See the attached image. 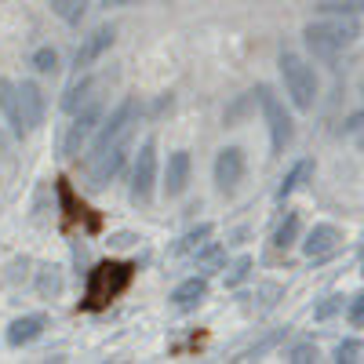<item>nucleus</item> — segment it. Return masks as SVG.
<instances>
[{
    "instance_id": "nucleus-1",
    "label": "nucleus",
    "mask_w": 364,
    "mask_h": 364,
    "mask_svg": "<svg viewBox=\"0 0 364 364\" xmlns=\"http://www.w3.org/2000/svg\"><path fill=\"white\" fill-rule=\"evenodd\" d=\"M360 33V26L353 15H343V18H321V22H310L302 29L306 37V48L314 58H324V63H336L339 51H346Z\"/></svg>"
},
{
    "instance_id": "nucleus-2",
    "label": "nucleus",
    "mask_w": 364,
    "mask_h": 364,
    "mask_svg": "<svg viewBox=\"0 0 364 364\" xmlns=\"http://www.w3.org/2000/svg\"><path fill=\"white\" fill-rule=\"evenodd\" d=\"M281 77H284L291 106L310 113L314 102H317V73H314V66L306 63V58H299L295 51H284L281 55Z\"/></svg>"
},
{
    "instance_id": "nucleus-3",
    "label": "nucleus",
    "mask_w": 364,
    "mask_h": 364,
    "mask_svg": "<svg viewBox=\"0 0 364 364\" xmlns=\"http://www.w3.org/2000/svg\"><path fill=\"white\" fill-rule=\"evenodd\" d=\"M139 102L135 99H124L109 117H102V124H99V135H95V146H91V154L87 161H95L99 154H106L109 146H120V142H128L135 124H139Z\"/></svg>"
},
{
    "instance_id": "nucleus-4",
    "label": "nucleus",
    "mask_w": 364,
    "mask_h": 364,
    "mask_svg": "<svg viewBox=\"0 0 364 364\" xmlns=\"http://www.w3.org/2000/svg\"><path fill=\"white\" fill-rule=\"evenodd\" d=\"M128 284H132V266L128 262H99L87 277V299L84 302L91 310H99L109 299H117Z\"/></svg>"
},
{
    "instance_id": "nucleus-5",
    "label": "nucleus",
    "mask_w": 364,
    "mask_h": 364,
    "mask_svg": "<svg viewBox=\"0 0 364 364\" xmlns=\"http://www.w3.org/2000/svg\"><path fill=\"white\" fill-rule=\"evenodd\" d=\"M259 106H262V117H266V128H269V146H273V154H284L295 128H291V117L284 109V102L273 95V87L269 84H259Z\"/></svg>"
},
{
    "instance_id": "nucleus-6",
    "label": "nucleus",
    "mask_w": 364,
    "mask_h": 364,
    "mask_svg": "<svg viewBox=\"0 0 364 364\" xmlns=\"http://www.w3.org/2000/svg\"><path fill=\"white\" fill-rule=\"evenodd\" d=\"M102 99H95V102H87L80 113H73V124H70V132H66V139H63V154L66 157H77L80 154V146L91 139V132H95L99 124H102Z\"/></svg>"
},
{
    "instance_id": "nucleus-7",
    "label": "nucleus",
    "mask_w": 364,
    "mask_h": 364,
    "mask_svg": "<svg viewBox=\"0 0 364 364\" xmlns=\"http://www.w3.org/2000/svg\"><path fill=\"white\" fill-rule=\"evenodd\" d=\"M154 182H157V142L146 139V142L139 146L135 171H132V197H135V200H149V193H154Z\"/></svg>"
},
{
    "instance_id": "nucleus-8",
    "label": "nucleus",
    "mask_w": 364,
    "mask_h": 364,
    "mask_svg": "<svg viewBox=\"0 0 364 364\" xmlns=\"http://www.w3.org/2000/svg\"><path fill=\"white\" fill-rule=\"evenodd\" d=\"M339 240H343V230L339 226H331V223H317L306 240H302V255L306 259H328L331 252L339 248Z\"/></svg>"
},
{
    "instance_id": "nucleus-9",
    "label": "nucleus",
    "mask_w": 364,
    "mask_h": 364,
    "mask_svg": "<svg viewBox=\"0 0 364 364\" xmlns=\"http://www.w3.org/2000/svg\"><path fill=\"white\" fill-rule=\"evenodd\" d=\"M18 106H22L26 132H37L44 124V91H41L37 80H22L18 84Z\"/></svg>"
},
{
    "instance_id": "nucleus-10",
    "label": "nucleus",
    "mask_w": 364,
    "mask_h": 364,
    "mask_svg": "<svg viewBox=\"0 0 364 364\" xmlns=\"http://www.w3.org/2000/svg\"><path fill=\"white\" fill-rule=\"evenodd\" d=\"M240 175H245V149L240 146H226L215 157V186L219 190H233Z\"/></svg>"
},
{
    "instance_id": "nucleus-11",
    "label": "nucleus",
    "mask_w": 364,
    "mask_h": 364,
    "mask_svg": "<svg viewBox=\"0 0 364 364\" xmlns=\"http://www.w3.org/2000/svg\"><path fill=\"white\" fill-rule=\"evenodd\" d=\"M124 154H128V142H120V146H109L106 154H99L95 161H87V168H91V186L102 190L106 182L120 171V164H124Z\"/></svg>"
},
{
    "instance_id": "nucleus-12",
    "label": "nucleus",
    "mask_w": 364,
    "mask_h": 364,
    "mask_svg": "<svg viewBox=\"0 0 364 364\" xmlns=\"http://www.w3.org/2000/svg\"><path fill=\"white\" fill-rule=\"evenodd\" d=\"M113 33H117L113 26H99V29H91V33L84 37V44L77 48V70H87L91 63H99V58L109 51V44H113Z\"/></svg>"
},
{
    "instance_id": "nucleus-13",
    "label": "nucleus",
    "mask_w": 364,
    "mask_h": 364,
    "mask_svg": "<svg viewBox=\"0 0 364 364\" xmlns=\"http://www.w3.org/2000/svg\"><path fill=\"white\" fill-rule=\"evenodd\" d=\"M186 182H190V154L186 149H175V154L168 157V168H164V193L178 197L182 190H186Z\"/></svg>"
},
{
    "instance_id": "nucleus-14",
    "label": "nucleus",
    "mask_w": 364,
    "mask_h": 364,
    "mask_svg": "<svg viewBox=\"0 0 364 364\" xmlns=\"http://www.w3.org/2000/svg\"><path fill=\"white\" fill-rule=\"evenodd\" d=\"M44 324H48V317L44 314H26V317H18V321H11L8 324V346H26V343H33L41 331H44Z\"/></svg>"
},
{
    "instance_id": "nucleus-15",
    "label": "nucleus",
    "mask_w": 364,
    "mask_h": 364,
    "mask_svg": "<svg viewBox=\"0 0 364 364\" xmlns=\"http://www.w3.org/2000/svg\"><path fill=\"white\" fill-rule=\"evenodd\" d=\"M0 113L8 117V128L22 139L26 135V120H22V106H18V84L0 77Z\"/></svg>"
},
{
    "instance_id": "nucleus-16",
    "label": "nucleus",
    "mask_w": 364,
    "mask_h": 364,
    "mask_svg": "<svg viewBox=\"0 0 364 364\" xmlns=\"http://www.w3.org/2000/svg\"><path fill=\"white\" fill-rule=\"evenodd\" d=\"M208 299V277L200 273V277H190V281H182L175 291H171V302H175V310H193L200 306V302Z\"/></svg>"
},
{
    "instance_id": "nucleus-17",
    "label": "nucleus",
    "mask_w": 364,
    "mask_h": 364,
    "mask_svg": "<svg viewBox=\"0 0 364 364\" xmlns=\"http://www.w3.org/2000/svg\"><path fill=\"white\" fill-rule=\"evenodd\" d=\"M95 91H99V80H95V77H84V80L70 84V87H66V95H63V109H66V113H80L87 102H95V99H99Z\"/></svg>"
},
{
    "instance_id": "nucleus-18",
    "label": "nucleus",
    "mask_w": 364,
    "mask_h": 364,
    "mask_svg": "<svg viewBox=\"0 0 364 364\" xmlns=\"http://www.w3.org/2000/svg\"><path fill=\"white\" fill-rule=\"evenodd\" d=\"M310 175H314V161H310V157H306V161H299V164H295V168H291V171L281 178V186H277V200L291 197V193H295V190H299L302 182L310 178Z\"/></svg>"
},
{
    "instance_id": "nucleus-19",
    "label": "nucleus",
    "mask_w": 364,
    "mask_h": 364,
    "mask_svg": "<svg viewBox=\"0 0 364 364\" xmlns=\"http://www.w3.org/2000/svg\"><path fill=\"white\" fill-rule=\"evenodd\" d=\"M193 262H197V269L204 273H219V269H226V248H219V245H208V248H200L197 255H193Z\"/></svg>"
},
{
    "instance_id": "nucleus-20",
    "label": "nucleus",
    "mask_w": 364,
    "mask_h": 364,
    "mask_svg": "<svg viewBox=\"0 0 364 364\" xmlns=\"http://www.w3.org/2000/svg\"><path fill=\"white\" fill-rule=\"evenodd\" d=\"M208 237H211V223H200L197 230H190V233H186V237H182L178 245L171 248V255H186V252H200V245H204Z\"/></svg>"
},
{
    "instance_id": "nucleus-21",
    "label": "nucleus",
    "mask_w": 364,
    "mask_h": 364,
    "mask_svg": "<svg viewBox=\"0 0 364 364\" xmlns=\"http://www.w3.org/2000/svg\"><path fill=\"white\" fill-rule=\"evenodd\" d=\"M295 240H299V215H295V211H288L284 223L277 226V233H273V245H277V248H291Z\"/></svg>"
},
{
    "instance_id": "nucleus-22",
    "label": "nucleus",
    "mask_w": 364,
    "mask_h": 364,
    "mask_svg": "<svg viewBox=\"0 0 364 364\" xmlns=\"http://www.w3.org/2000/svg\"><path fill=\"white\" fill-rule=\"evenodd\" d=\"M51 8H55V15L63 18V22L77 26L80 15H84V0H51Z\"/></svg>"
},
{
    "instance_id": "nucleus-23",
    "label": "nucleus",
    "mask_w": 364,
    "mask_h": 364,
    "mask_svg": "<svg viewBox=\"0 0 364 364\" xmlns=\"http://www.w3.org/2000/svg\"><path fill=\"white\" fill-rule=\"evenodd\" d=\"M321 353H317V343L314 339H302V343H295L288 353H284V360H291V364H310V360H317Z\"/></svg>"
},
{
    "instance_id": "nucleus-24",
    "label": "nucleus",
    "mask_w": 364,
    "mask_h": 364,
    "mask_svg": "<svg viewBox=\"0 0 364 364\" xmlns=\"http://www.w3.org/2000/svg\"><path fill=\"white\" fill-rule=\"evenodd\" d=\"M248 273H252V259H248V255H240V259L230 266V273H226V284H230V288H237L240 281L248 277Z\"/></svg>"
},
{
    "instance_id": "nucleus-25",
    "label": "nucleus",
    "mask_w": 364,
    "mask_h": 364,
    "mask_svg": "<svg viewBox=\"0 0 364 364\" xmlns=\"http://www.w3.org/2000/svg\"><path fill=\"white\" fill-rule=\"evenodd\" d=\"M33 66H37L41 73H51V70L58 66V55H55V48H41V51L33 55Z\"/></svg>"
},
{
    "instance_id": "nucleus-26",
    "label": "nucleus",
    "mask_w": 364,
    "mask_h": 364,
    "mask_svg": "<svg viewBox=\"0 0 364 364\" xmlns=\"http://www.w3.org/2000/svg\"><path fill=\"white\" fill-rule=\"evenodd\" d=\"M357 353H360V343H357V339H343V343L336 346V360H339V364L357 360Z\"/></svg>"
},
{
    "instance_id": "nucleus-27",
    "label": "nucleus",
    "mask_w": 364,
    "mask_h": 364,
    "mask_svg": "<svg viewBox=\"0 0 364 364\" xmlns=\"http://www.w3.org/2000/svg\"><path fill=\"white\" fill-rule=\"evenodd\" d=\"M346 317H350V324L364 328V291H357V295L350 299V306H346Z\"/></svg>"
},
{
    "instance_id": "nucleus-28",
    "label": "nucleus",
    "mask_w": 364,
    "mask_h": 364,
    "mask_svg": "<svg viewBox=\"0 0 364 364\" xmlns=\"http://www.w3.org/2000/svg\"><path fill=\"white\" fill-rule=\"evenodd\" d=\"M339 310H343V295H328V299L321 302V306H317V314H314V317H317V321H328L331 314H339Z\"/></svg>"
},
{
    "instance_id": "nucleus-29",
    "label": "nucleus",
    "mask_w": 364,
    "mask_h": 364,
    "mask_svg": "<svg viewBox=\"0 0 364 364\" xmlns=\"http://www.w3.org/2000/svg\"><path fill=\"white\" fill-rule=\"evenodd\" d=\"M41 291H51V295L58 291V277H55V269H51V273H44V281H41Z\"/></svg>"
},
{
    "instance_id": "nucleus-30",
    "label": "nucleus",
    "mask_w": 364,
    "mask_h": 364,
    "mask_svg": "<svg viewBox=\"0 0 364 364\" xmlns=\"http://www.w3.org/2000/svg\"><path fill=\"white\" fill-rule=\"evenodd\" d=\"M346 11H364V0H346Z\"/></svg>"
},
{
    "instance_id": "nucleus-31",
    "label": "nucleus",
    "mask_w": 364,
    "mask_h": 364,
    "mask_svg": "<svg viewBox=\"0 0 364 364\" xmlns=\"http://www.w3.org/2000/svg\"><path fill=\"white\" fill-rule=\"evenodd\" d=\"M360 273H364V252H360Z\"/></svg>"
},
{
    "instance_id": "nucleus-32",
    "label": "nucleus",
    "mask_w": 364,
    "mask_h": 364,
    "mask_svg": "<svg viewBox=\"0 0 364 364\" xmlns=\"http://www.w3.org/2000/svg\"><path fill=\"white\" fill-rule=\"evenodd\" d=\"M113 4H128V0H113Z\"/></svg>"
}]
</instances>
